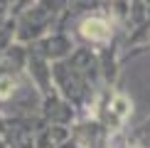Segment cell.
Returning a JSON list of instances; mask_svg holds the SVG:
<instances>
[{"label":"cell","mask_w":150,"mask_h":148,"mask_svg":"<svg viewBox=\"0 0 150 148\" xmlns=\"http://www.w3.org/2000/svg\"><path fill=\"white\" fill-rule=\"evenodd\" d=\"M81 30H84L86 37H91V40H106L108 37V27H106V22L101 20H89L81 25Z\"/></svg>","instance_id":"obj_1"},{"label":"cell","mask_w":150,"mask_h":148,"mask_svg":"<svg viewBox=\"0 0 150 148\" xmlns=\"http://www.w3.org/2000/svg\"><path fill=\"white\" fill-rule=\"evenodd\" d=\"M8 89H10V79H0V94H5Z\"/></svg>","instance_id":"obj_2"}]
</instances>
